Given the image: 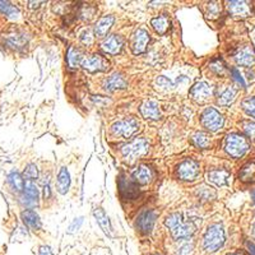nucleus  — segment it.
<instances>
[{
    "mask_svg": "<svg viewBox=\"0 0 255 255\" xmlns=\"http://www.w3.org/2000/svg\"><path fill=\"white\" fill-rule=\"evenodd\" d=\"M81 40H82V42L85 43V45L89 46L92 45V42H93V36H92V32L89 30L85 31L82 34V37H81Z\"/></svg>",
    "mask_w": 255,
    "mask_h": 255,
    "instance_id": "39",
    "label": "nucleus"
},
{
    "mask_svg": "<svg viewBox=\"0 0 255 255\" xmlns=\"http://www.w3.org/2000/svg\"><path fill=\"white\" fill-rule=\"evenodd\" d=\"M123 46H124V39L119 35H111L106 40H103V42L101 43L103 51L110 55H118L122 51Z\"/></svg>",
    "mask_w": 255,
    "mask_h": 255,
    "instance_id": "16",
    "label": "nucleus"
},
{
    "mask_svg": "<svg viewBox=\"0 0 255 255\" xmlns=\"http://www.w3.org/2000/svg\"><path fill=\"white\" fill-rule=\"evenodd\" d=\"M152 170L147 166H139L137 170L133 172V179L135 181V184H139V185H146L148 184L151 180H152Z\"/></svg>",
    "mask_w": 255,
    "mask_h": 255,
    "instance_id": "23",
    "label": "nucleus"
},
{
    "mask_svg": "<svg viewBox=\"0 0 255 255\" xmlns=\"http://www.w3.org/2000/svg\"><path fill=\"white\" fill-rule=\"evenodd\" d=\"M239 177L244 182H254L255 181V160H252L243 166L239 172Z\"/></svg>",
    "mask_w": 255,
    "mask_h": 255,
    "instance_id": "26",
    "label": "nucleus"
},
{
    "mask_svg": "<svg viewBox=\"0 0 255 255\" xmlns=\"http://www.w3.org/2000/svg\"><path fill=\"white\" fill-rule=\"evenodd\" d=\"M246 248H248V250H249L250 255H255V245L253 243H250V241H248L246 243Z\"/></svg>",
    "mask_w": 255,
    "mask_h": 255,
    "instance_id": "43",
    "label": "nucleus"
},
{
    "mask_svg": "<svg viewBox=\"0 0 255 255\" xmlns=\"http://www.w3.org/2000/svg\"><path fill=\"white\" fill-rule=\"evenodd\" d=\"M119 193L124 201H133L139 195V189L133 180L128 179L124 175L119 177Z\"/></svg>",
    "mask_w": 255,
    "mask_h": 255,
    "instance_id": "8",
    "label": "nucleus"
},
{
    "mask_svg": "<svg viewBox=\"0 0 255 255\" xmlns=\"http://www.w3.org/2000/svg\"><path fill=\"white\" fill-rule=\"evenodd\" d=\"M23 175H25L26 180H31V181H34L35 179H37V176H39V170H37V166L34 164H30L27 165V167H26L25 172H23Z\"/></svg>",
    "mask_w": 255,
    "mask_h": 255,
    "instance_id": "36",
    "label": "nucleus"
},
{
    "mask_svg": "<svg viewBox=\"0 0 255 255\" xmlns=\"http://www.w3.org/2000/svg\"><path fill=\"white\" fill-rule=\"evenodd\" d=\"M201 123L210 131H218L225 124V119L214 107H207L201 115Z\"/></svg>",
    "mask_w": 255,
    "mask_h": 255,
    "instance_id": "5",
    "label": "nucleus"
},
{
    "mask_svg": "<svg viewBox=\"0 0 255 255\" xmlns=\"http://www.w3.org/2000/svg\"><path fill=\"white\" fill-rule=\"evenodd\" d=\"M140 114L143 118L151 119V120H158L161 119V110L160 105L156 101H144L140 105Z\"/></svg>",
    "mask_w": 255,
    "mask_h": 255,
    "instance_id": "17",
    "label": "nucleus"
},
{
    "mask_svg": "<svg viewBox=\"0 0 255 255\" xmlns=\"http://www.w3.org/2000/svg\"><path fill=\"white\" fill-rule=\"evenodd\" d=\"M6 43L13 49H19V47H23L27 43V39L23 35H12V36L8 37Z\"/></svg>",
    "mask_w": 255,
    "mask_h": 255,
    "instance_id": "32",
    "label": "nucleus"
},
{
    "mask_svg": "<svg viewBox=\"0 0 255 255\" xmlns=\"http://www.w3.org/2000/svg\"><path fill=\"white\" fill-rule=\"evenodd\" d=\"M149 41H151V39H149L148 32L146 30H143V28H138L133 34V36H131L130 41V47L133 54L139 55L146 52Z\"/></svg>",
    "mask_w": 255,
    "mask_h": 255,
    "instance_id": "10",
    "label": "nucleus"
},
{
    "mask_svg": "<svg viewBox=\"0 0 255 255\" xmlns=\"http://www.w3.org/2000/svg\"><path fill=\"white\" fill-rule=\"evenodd\" d=\"M93 214L94 217H96V219H97L100 227L103 230V232H105L107 236H111V225H110V219L109 217H107L106 213H105V211H103L102 208H96V210L93 211Z\"/></svg>",
    "mask_w": 255,
    "mask_h": 255,
    "instance_id": "25",
    "label": "nucleus"
},
{
    "mask_svg": "<svg viewBox=\"0 0 255 255\" xmlns=\"http://www.w3.org/2000/svg\"><path fill=\"white\" fill-rule=\"evenodd\" d=\"M70 186V175L67 167H61L56 179V189L61 195L67 194Z\"/></svg>",
    "mask_w": 255,
    "mask_h": 255,
    "instance_id": "22",
    "label": "nucleus"
},
{
    "mask_svg": "<svg viewBox=\"0 0 255 255\" xmlns=\"http://www.w3.org/2000/svg\"><path fill=\"white\" fill-rule=\"evenodd\" d=\"M207 179H208V181L217 186L226 185V184H228L230 172L226 170H222V169H219V170H212L207 173Z\"/></svg>",
    "mask_w": 255,
    "mask_h": 255,
    "instance_id": "21",
    "label": "nucleus"
},
{
    "mask_svg": "<svg viewBox=\"0 0 255 255\" xmlns=\"http://www.w3.org/2000/svg\"><path fill=\"white\" fill-rule=\"evenodd\" d=\"M253 234H254V237H255V225H254V227H253Z\"/></svg>",
    "mask_w": 255,
    "mask_h": 255,
    "instance_id": "46",
    "label": "nucleus"
},
{
    "mask_svg": "<svg viewBox=\"0 0 255 255\" xmlns=\"http://www.w3.org/2000/svg\"><path fill=\"white\" fill-rule=\"evenodd\" d=\"M235 61L241 67H252L255 64V50L252 46L246 45L240 47L235 54Z\"/></svg>",
    "mask_w": 255,
    "mask_h": 255,
    "instance_id": "15",
    "label": "nucleus"
},
{
    "mask_svg": "<svg viewBox=\"0 0 255 255\" xmlns=\"http://www.w3.org/2000/svg\"><path fill=\"white\" fill-rule=\"evenodd\" d=\"M243 130L245 131V134L250 138H255V123L252 122H243Z\"/></svg>",
    "mask_w": 255,
    "mask_h": 255,
    "instance_id": "37",
    "label": "nucleus"
},
{
    "mask_svg": "<svg viewBox=\"0 0 255 255\" xmlns=\"http://www.w3.org/2000/svg\"><path fill=\"white\" fill-rule=\"evenodd\" d=\"M210 68L213 70V72H214V73L218 74V76H223V74L226 73V70H227L225 63H223L221 59H216V60H213L212 63H211Z\"/></svg>",
    "mask_w": 255,
    "mask_h": 255,
    "instance_id": "35",
    "label": "nucleus"
},
{
    "mask_svg": "<svg viewBox=\"0 0 255 255\" xmlns=\"http://www.w3.org/2000/svg\"><path fill=\"white\" fill-rule=\"evenodd\" d=\"M228 255H245V254L241 252H236V253H231V254H228Z\"/></svg>",
    "mask_w": 255,
    "mask_h": 255,
    "instance_id": "44",
    "label": "nucleus"
},
{
    "mask_svg": "<svg viewBox=\"0 0 255 255\" xmlns=\"http://www.w3.org/2000/svg\"><path fill=\"white\" fill-rule=\"evenodd\" d=\"M189 94L195 102L203 103L210 100V97L212 96V87L207 85L206 82H198L191 87Z\"/></svg>",
    "mask_w": 255,
    "mask_h": 255,
    "instance_id": "13",
    "label": "nucleus"
},
{
    "mask_svg": "<svg viewBox=\"0 0 255 255\" xmlns=\"http://www.w3.org/2000/svg\"><path fill=\"white\" fill-rule=\"evenodd\" d=\"M50 195H51V191H50V180L47 177L46 181H43V197H45V199H49Z\"/></svg>",
    "mask_w": 255,
    "mask_h": 255,
    "instance_id": "41",
    "label": "nucleus"
},
{
    "mask_svg": "<svg viewBox=\"0 0 255 255\" xmlns=\"http://www.w3.org/2000/svg\"><path fill=\"white\" fill-rule=\"evenodd\" d=\"M39 255H52V252L51 249H50V246H41L39 250Z\"/></svg>",
    "mask_w": 255,
    "mask_h": 255,
    "instance_id": "42",
    "label": "nucleus"
},
{
    "mask_svg": "<svg viewBox=\"0 0 255 255\" xmlns=\"http://www.w3.org/2000/svg\"><path fill=\"white\" fill-rule=\"evenodd\" d=\"M157 213L155 211H144L139 214L137 219V228L142 234H149L155 226Z\"/></svg>",
    "mask_w": 255,
    "mask_h": 255,
    "instance_id": "14",
    "label": "nucleus"
},
{
    "mask_svg": "<svg viewBox=\"0 0 255 255\" xmlns=\"http://www.w3.org/2000/svg\"><path fill=\"white\" fill-rule=\"evenodd\" d=\"M225 149L231 157L241 158L250 149V142L240 134H228L225 140Z\"/></svg>",
    "mask_w": 255,
    "mask_h": 255,
    "instance_id": "3",
    "label": "nucleus"
},
{
    "mask_svg": "<svg viewBox=\"0 0 255 255\" xmlns=\"http://www.w3.org/2000/svg\"><path fill=\"white\" fill-rule=\"evenodd\" d=\"M165 225L169 227L175 240L188 239L195 232V225L191 221H185L181 213H172L167 217Z\"/></svg>",
    "mask_w": 255,
    "mask_h": 255,
    "instance_id": "1",
    "label": "nucleus"
},
{
    "mask_svg": "<svg viewBox=\"0 0 255 255\" xmlns=\"http://www.w3.org/2000/svg\"><path fill=\"white\" fill-rule=\"evenodd\" d=\"M22 221L32 231H37L41 228V219L34 210L23 211L22 212Z\"/></svg>",
    "mask_w": 255,
    "mask_h": 255,
    "instance_id": "19",
    "label": "nucleus"
},
{
    "mask_svg": "<svg viewBox=\"0 0 255 255\" xmlns=\"http://www.w3.org/2000/svg\"><path fill=\"white\" fill-rule=\"evenodd\" d=\"M8 184L15 191H23L25 188V180L22 179L18 172H12L8 175Z\"/></svg>",
    "mask_w": 255,
    "mask_h": 255,
    "instance_id": "30",
    "label": "nucleus"
},
{
    "mask_svg": "<svg viewBox=\"0 0 255 255\" xmlns=\"http://www.w3.org/2000/svg\"><path fill=\"white\" fill-rule=\"evenodd\" d=\"M244 111L255 119V97H246L241 103Z\"/></svg>",
    "mask_w": 255,
    "mask_h": 255,
    "instance_id": "34",
    "label": "nucleus"
},
{
    "mask_svg": "<svg viewBox=\"0 0 255 255\" xmlns=\"http://www.w3.org/2000/svg\"><path fill=\"white\" fill-rule=\"evenodd\" d=\"M148 140L144 139V138H135V139L131 140L130 143H128V144L123 146L122 153L123 157H124L127 161L131 162L135 161L137 158H140L142 156L147 155V153H148Z\"/></svg>",
    "mask_w": 255,
    "mask_h": 255,
    "instance_id": "4",
    "label": "nucleus"
},
{
    "mask_svg": "<svg viewBox=\"0 0 255 255\" xmlns=\"http://www.w3.org/2000/svg\"><path fill=\"white\" fill-rule=\"evenodd\" d=\"M81 65L85 70L91 72V73H94V72H105V70H107L110 68L109 61L100 54H94L88 56V58H83L82 61H81Z\"/></svg>",
    "mask_w": 255,
    "mask_h": 255,
    "instance_id": "9",
    "label": "nucleus"
},
{
    "mask_svg": "<svg viewBox=\"0 0 255 255\" xmlns=\"http://www.w3.org/2000/svg\"><path fill=\"white\" fill-rule=\"evenodd\" d=\"M236 88H234V87H227L225 91L219 94L218 105H221V106H228V105H231V103L234 102L235 98H236Z\"/></svg>",
    "mask_w": 255,
    "mask_h": 255,
    "instance_id": "27",
    "label": "nucleus"
},
{
    "mask_svg": "<svg viewBox=\"0 0 255 255\" xmlns=\"http://www.w3.org/2000/svg\"><path fill=\"white\" fill-rule=\"evenodd\" d=\"M193 143L195 146L199 147L202 149H206L211 146V137L208 133H204V131H198L193 135Z\"/></svg>",
    "mask_w": 255,
    "mask_h": 255,
    "instance_id": "28",
    "label": "nucleus"
},
{
    "mask_svg": "<svg viewBox=\"0 0 255 255\" xmlns=\"http://www.w3.org/2000/svg\"><path fill=\"white\" fill-rule=\"evenodd\" d=\"M206 14L208 18H217L221 14V3H218V1H211V3H208L206 5Z\"/></svg>",
    "mask_w": 255,
    "mask_h": 255,
    "instance_id": "33",
    "label": "nucleus"
},
{
    "mask_svg": "<svg viewBox=\"0 0 255 255\" xmlns=\"http://www.w3.org/2000/svg\"><path fill=\"white\" fill-rule=\"evenodd\" d=\"M231 76H232V78H234L235 81H236V82L241 85V87H246L245 81H244V78L241 77L240 72H239L237 68H232V69H231Z\"/></svg>",
    "mask_w": 255,
    "mask_h": 255,
    "instance_id": "38",
    "label": "nucleus"
},
{
    "mask_svg": "<svg viewBox=\"0 0 255 255\" xmlns=\"http://www.w3.org/2000/svg\"><path fill=\"white\" fill-rule=\"evenodd\" d=\"M227 9L230 14L235 18H248L253 14L252 4L244 0H235V1H228Z\"/></svg>",
    "mask_w": 255,
    "mask_h": 255,
    "instance_id": "12",
    "label": "nucleus"
},
{
    "mask_svg": "<svg viewBox=\"0 0 255 255\" xmlns=\"http://www.w3.org/2000/svg\"><path fill=\"white\" fill-rule=\"evenodd\" d=\"M177 176L184 181H194L198 176H199V164L195 162L194 160H185L181 164H179L176 169Z\"/></svg>",
    "mask_w": 255,
    "mask_h": 255,
    "instance_id": "7",
    "label": "nucleus"
},
{
    "mask_svg": "<svg viewBox=\"0 0 255 255\" xmlns=\"http://www.w3.org/2000/svg\"><path fill=\"white\" fill-rule=\"evenodd\" d=\"M21 203L25 207L32 208L39 204V189L34 181L26 180L23 193L21 195Z\"/></svg>",
    "mask_w": 255,
    "mask_h": 255,
    "instance_id": "11",
    "label": "nucleus"
},
{
    "mask_svg": "<svg viewBox=\"0 0 255 255\" xmlns=\"http://www.w3.org/2000/svg\"><path fill=\"white\" fill-rule=\"evenodd\" d=\"M127 81L124 79V77L120 76V74L115 73L111 77L106 79V82L103 85V88L107 92H113L115 89H124L127 88Z\"/></svg>",
    "mask_w": 255,
    "mask_h": 255,
    "instance_id": "20",
    "label": "nucleus"
},
{
    "mask_svg": "<svg viewBox=\"0 0 255 255\" xmlns=\"http://www.w3.org/2000/svg\"><path fill=\"white\" fill-rule=\"evenodd\" d=\"M151 25H152L153 30L157 32L158 35H165L169 31V28H170V18H169V15L166 14H162L160 15V17H157V18H153L152 21H151Z\"/></svg>",
    "mask_w": 255,
    "mask_h": 255,
    "instance_id": "24",
    "label": "nucleus"
},
{
    "mask_svg": "<svg viewBox=\"0 0 255 255\" xmlns=\"http://www.w3.org/2000/svg\"><path fill=\"white\" fill-rule=\"evenodd\" d=\"M82 56H81V52L79 50H77L76 47L73 46H70L69 49H68L67 52V63L69 65V68H77L81 64L82 61Z\"/></svg>",
    "mask_w": 255,
    "mask_h": 255,
    "instance_id": "29",
    "label": "nucleus"
},
{
    "mask_svg": "<svg viewBox=\"0 0 255 255\" xmlns=\"http://www.w3.org/2000/svg\"><path fill=\"white\" fill-rule=\"evenodd\" d=\"M0 12L8 15L10 19H17L19 17V10L8 1H0Z\"/></svg>",
    "mask_w": 255,
    "mask_h": 255,
    "instance_id": "31",
    "label": "nucleus"
},
{
    "mask_svg": "<svg viewBox=\"0 0 255 255\" xmlns=\"http://www.w3.org/2000/svg\"><path fill=\"white\" fill-rule=\"evenodd\" d=\"M139 128V123L134 118H128L124 120H119V122L114 123L111 127V130L115 135L123 138H130Z\"/></svg>",
    "mask_w": 255,
    "mask_h": 255,
    "instance_id": "6",
    "label": "nucleus"
},
{
    "mask_svg": "<svg viewBox=\"0 0 255 255\" xmlns=\"http://www.w3.org/2000/svg\"><path fill=\"white\" fill-rule=\"evenodd\" d=\"M82 223H83V217H79V218L74 219L73 223L69 226L70 234H73V232H76L77 230H79V228H81V226H82Z\"/></svg>",
    "mask_w": 255,
    "mask_h": 255,
    "instance_id": "40",
    "label": "nucleus"
},
{
    "mask_svg": "<svg viewBox=\"0 0 255 255\" xmlns=\"http://www.w3.org/2000/svg\"><path fill=\"white\" fill-rule=\"evenodd\" d=\"M252 199H253V202L255 203V189L252 191Z\"/></svg>",
    "mask_w": 255,
    "mask_h": 255,
    "instance_id": "45",
    "label": "nucleus"
},
{
    "mask_svg": "<svg viewBox=\"0 0 255 255\" xmlns=\"http://www.w3.org/2000/svg\"><path fill=\"white\" fill-rule=\"evenodd\" d=\"M225 244V230L219 223L208 226L203 237V249L207 253H214Z\"/></svg>",
    "mask_w": 255,
    "mask_h": 255,
    "instance_id": "2",
    "label": "nucleus"
},
{
    "mask_svg": "<svg viewBox=\"0 0 255 255\" xmlns=\"http://www.w3.org/2000/svg\"><path fill=\"white\" fill-rule=\"evenodd\" d=\"M114 22H115V18H114L113 15H105V17L98 19L93 28L94 36L98 37V39H102V37L106 36L109 34V31L111 30V27H113Z\"/></svg>",
    "mask_w": 255,
    "mask_h": 255,
    "instance_id": "18",
    "label": "nucleus"
}]
</instances>
